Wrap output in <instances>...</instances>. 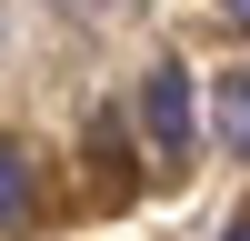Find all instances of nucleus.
<instances>
[{
    "instance_id": "obj_1",
    "label": "nucleus",
    "mask_w": 250,
    "mask_h": 241,
    "mask_svg": "<svg viewBox=\"0 0 250 241\" xmlns=\"http://www.w3.org/2000/svg\"><path fill=\"white\" fill-rule=\"evenodd\" d=\"M130 120H140V141H150L160 161H190V141H200V120H190V71H180V60H150Z\"/></svg>"
},
{
    "instance_id": "obj_2",
    "label": "nucleus",
    "mask_w": 250,
    "mask_h": 241,
    "mask_svg": "<svg viewBox=\"0 0 250 241\" xmlns=\"http://www.w3.org/2000/svg\"><path fill=\"white\" fill-rule=\"evenodd\" d=\"M40 211V181H30V151H20L10 131H0V231H30Z\"/></svg>"
},
{
    "instance_id": "obj_5",
    "label": "nucleus",
    "mask_w": 250,
    "mask_h": 241,
    "mask_svg": "<svg viewBox=\"0 0 250 241\" xmlns=\"http://www.w3.org/2000/svg\"><path fill=\"white\" fill-rule=\"evenodd\" d=\"M220 241H250V221H230V231H220Z\"/></svg>"
},
{
    "instance_id": "obj_4",
    "label": "nucleus",
    "mask_w": 250,
    "mask_h": 241,
    "mask_svg": "<svg viewBox=\"0 0 250 241\" xmlns=\"http://www.w3.org/2000/svg\"><path fill=\"white\" fill-rule=\"evenodd\" d=\"M220 20H230V30H250V0H220Z\"/></svg>"
},
{
    "instance_id": "obj_3",
    "label": "nucleus",
    "mask_w": 250,
    "mask_h": 241,
    "mask_svg": "<svg viewBox=\"0 0 250 241\" xmlns=\"http://www.w3.org/2000/svg\"><path fill=\"white\" fill-rule=\"evenodd\" d=\"M220 141L250 161V71H240V80H220Z\"/></svg>"
}]
</instances>
